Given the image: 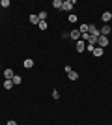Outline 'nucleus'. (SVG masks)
<instances>
[{
	"instance_id": "f257e3e1",
	"label": "nucleus",
	"mask_w": 112,
	"mask_h": 125,
	"mask_svg": "<svg viewBox=\"0 0 112 125\" xmlns=\"http://www.w3.org/2000/svg\"><path fill=\"white\" fill-rule=\"evenodd\" d=\"M65 73H67V78H69V80H79V73L73 71L69 65H65Z\"/></svg>"
},
{
	"instance_id": "f03ea898",
	"label": "nucleus",
	"mask_w": 112,
	"mask_h": 125,
	"mask_svg": "<svg viewBox=\"0 0 112 125\" xmlns=\"http://www.w3.org/2000/svg\"><path fill=\"white\" fill-rule=\"evenodd\" d=\"M107 45H108V37L107 36H99V37H97V47L105 49Z\"/></svg>"
},
{
	"instance_id": "7ed1b4c3",
	"label": "nucleus",
	"mask_w": 112,
	"mask_h": 125,
	"mask_svg": "<svg viewBox=\"0 0 112 125\" xmlns=\"http://www.w3.org/2000/svg\"><path fill=\"white\" fill-rule=\"evenodd\" d=\"M73 6H75V0H64V6H62V10H64V11H69V13H71Z\"/></svg>"
},
{
	"instance_id": "20e7f679",
	"label": "nucleus",
	"mask_w": 112,
	"mask_h": 125,
	"mask_svg": "<svg viewBox=\"0 0 112 125\" xmlns=\"http://www.w3.org/2000/svg\"><path fill=\"white\" fill-rule=\"evenodd\" d=\"M75 51H77V52H84V51H86V41L79 39V41L75 43Z\"/></svg>"
},
{
	"instance_id": "39448f33",
	"label": "nucleus",
	"mask_w": 112,
	"mask_h": 125,
	"mask_svg": "<svg viewBox=\"0 0 112 125\" xmlns=\"http://www.w3.org/2000/svg\"><path fill=\"white\" fill-rule=\"evenodd\" d=\"M88 34H90V36H93V37H99V36H101V32L97 30L95 24H90V32H88Z\"/></svg>"
},
{
	"instance_id": "423d86ee",
	"label": "nucleus",
	"mask_w": 112,
	"mask_h": 125,
	"mask_svg": "<svg viewBox=\"0 0 112 125\" xmlns=\"http://www.w3.org/2000/svg\"><path fill=\"white\" fill-rule=\"evenodd\" d=\"M69 37H71V41H79V39H80L82 36H80V32H79V30H71Z\"/></svg>"
},
{
	"instance_id": "0eeeda50",
	"label": "nucleus",
	"mask_w": 112,
	"mask_h": 125,
	"mask_svg": "<svg viewBox=\"0 0 112 125\" xmlns=\"http://www.w3.org/2000/svg\"><path fill=\"white\" fill-rule=\"evenodd\" d=\"M101 21H103V22H107V24H108V22L112 21V13H110V11H105V13L101 15Z\"/></svg>"
},
{
	"instance_id": "6e6552de",
	"label": "nucleus",
	"mask_w": 112,
	"mask_h": 125,
	"mask_svg": "<svg viewBox=\"0 0 112 125\" xmlns=\"http://www.w3.org/2000/svg\"><path fill=\"white\" fill-rule=\"evenodd\" d=\"M4 77L8 78V80H11V78L15 77V73H13V69L11 67H8V69H4Z\"/></svg>"
},
{
	"instance_id": "1a4fd4ad",
	"label": "nucleus",
	"mask_w": 112,
	"mask_h": 125,
	"mask_svg": "<svg viewBox=\"0 0 112 125\" xmlns=\"http://www.w3.org/2000/svg\"><path fill=\"white\" fill-rule=\"evenodd\" d=\"M79 32H80V36L88 34V32H90V24H80L79 26Z\"/></svg>"
},
{
	"instance_id": "9d476101",
	"label": "nucleus",
	"mask_w": 112,
	"mask_h": 125,
	"mask_svg": "<svg viewBox=\"0 0 112 125\" xmlns=\"http://www.w3.org/2000/svg\"><path fill=\"white\" fill-rule=\"evenodd\" d=\"M99 32H101V36H107V37H108V34L112 32V28H110L108 24H105V26H103V28H101Z\"/></svg>"
},
{
	"instance_id": "9b49d317",
	"label": "nucleus",
	"mask_w": 112,
	"mask_h": 125,
	"mask_svg": "<svg viewBox=\"0 0 112 125\" xmlns=\"http://www.w3.org/2000/svg\"><path fill=\"white\" fill-rule=\"evenodd\" d=\"M22 65H24V69H32V67H34V60H32V58H26Z\"/></svg>"
},
{
	"instance_id": "f8f14e48",
	"label": "nucleus",
	"mask_w": 112,
	"mask_h": 125,
	"mask_svg": "<svg viewBox=\"0 0 112 125\" xmlns=\"http://www.w3.org/2000/svg\"><path fill=\"white\" fill-rule=\"evenodd\" d=\"M28 21L32 22V24H39V17H37V15H36V13H32V15L28 17Z\"/></svg>"
},
{
	"instance_id": "ddd939ff",
	"label": "nucleus",
	"mask_w": 112,
	"mask_h": 125,
	"mask_svg": "<svg viewBox=\"0 0 112 125\" xmlns=\"http://www.w3.org/2000/svg\"><path fill=\"white\" fill-rule=\"evenodd\" d=\"M103 52H105V51H103L101 47H95L93 51H92V54H93V56H103Z\"/></svg>"
},
{
	"instance_id": "4468645a",
	"label": "nucleus",
	"mask_w": 112,
	"mask_h": 125,
	"mask_svg": "<svg viewBox=\"0 0 112 125\" xmlns=\"http://www.w3.org/2000/svg\"><path fill=\"white\" fill-rule=\"evenodd\" d=\"M52 6H54V10H62V6H64V0H54Z\"/></svg>"
},
{
	"instance_id": "2eb2a0df",
	"label": "nucleus",
	"mask_w": 112,
	"mask_h": 125,
	"mask_svg": "<svg viewBox=\"0 0 112 125\" xmlns=\"http://www.w3.org/2000/svg\"><path fill=\"white\" fill-rule=\"evenodd\" d=\"M11 86H15L13 80H8V78H6V80H4V90H11Z\"/></svg>"
},
{
	"instance_id": "dca6fc26",
	"label": "nucleus",
	"mask_w": 112,
	"mask_h": 125,
	"mask_svg": "<svg viewBox=\"0 0 112 125\" xmlns=\"http://www.w3.org/2000/svg\"><path fill=\"white\" fill-rule=\"evenodd\" d=\"M11 80H13V84H15V86H19V84H21V82H22V78H21V77H19V75H15V77L11 78Z\"/></svg>"
},
{
	"instance_id": "f3484780",
	"label": "nucleus",
	"mask_w": 112,
	"mask_h": 125,
	"mask_svg": "<svg viewBox=\"0 0 112 125\" xmlns=\"http://www.w3.org/2000/svg\"><path fill=\"white\" fill-rule=\"evenodd\" d=\"M37 26H39V30H47V28H49L47 21H39V24H37Z\"/></svg>"
},
{
	"instance_id": "a211bd4d",
	"label": "nucleus",
	"mask_w": 112,
	"mask_h": 125,
	"mask_svg": "<svg viewBox=\"0 0 112 125\" xmlns=\"http://www.w3.org/2000/svg\"><path fill=\"white\" fill-rule=\"evenodd\" d=\"M67 21H69L71 24H73V22H77L79 19H77V15H75V13H69V17H67Z\"/></svg>"
},
{
	"instance_id": "6ab92c4d",
	"label": "nucleus",
	"mask_w": 112,
	"mask_h": 125,
	"mask_svg": "<svg viewBox=\"0 0 112 125\" xmlns=\"http://www.w3.org/2000/svg\"><path fill=\"white\" fill-rule=\"evenodd\" d=\"M37 17H39V21H45V19H47V11H39Z\"/></svg>"
},
{
	"instance_id": "aec40b11",
	"label": "nucleus",
	"mask_w": 112,
	"mask_h": 125,
	"mask_svg": "<svg viewBox=\"0 0 112 125\" xmlns=\"http://www.w3.org/2000/svg\"><path fill=\"white\" fill-rule=\"evenodd\" d=\"M0 6L2 8H10V0H0Z\"/></svg>"
},
{
	"instance_id": "412c9836",
	"label": "nucleus",
	"mask_w": 112,
	"mask_h": 125,
	"mask_svg": "<svg viewBox=\"0 0 112 125\" xmlns=\"http://www.w3.org/2000/svg\"><path fill=\"white\" fill-rule=\"evenodd\" d=\"M52 99H60V94H58V90H54V92H52Z\"/></svg>"
},
{
	"instance_id": "4be33fe9",
	"label": "nucleus",
	"mask_w": 112,
	"mask_h": 125,
	"mask_svg": "<svg viewBox=\"0 0 112 125\" xmlns=\"http://www.w3.org/2000/svg\"><path fill=\"white\" fill-rule=\"evenodd\" d=\"M6 125H17V121H13V120H10V121H8V123H6Z\"/></svg>"
},
{
	"instance_id": "5701e85b",
	"label": "nucleus",
	"mask_w": 112,
	"mask_h": 125,
	"mask_svg": "<svg viewBox=\"0 0 112 125\" xmlns=\"http://www.w3.org/2000/svg\"><path fill=\"white\" fill-rule=\"evenodd\" d=\"M0 67H2V63H0Z\"/></svg>"
}]
</instances>
